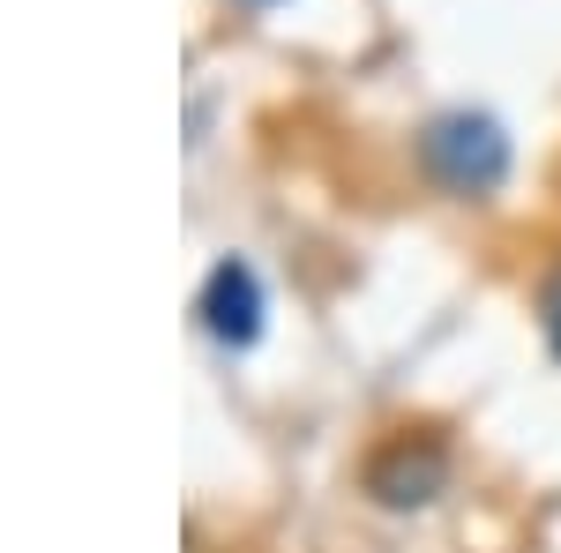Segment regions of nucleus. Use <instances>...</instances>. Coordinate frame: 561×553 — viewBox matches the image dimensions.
<instances>
[{
    "instance_id": "4",
    "label": "nucleus",
    "mask_w": 561,
    "mask_h": 553,
    "mask_svg": "<svg viewBox=\"0 0 561 553\" xmlns=\"http://www.w3.org/2000/svg\"><path fill=\"white\" fill-rule=\"evenodd\" d=\"M539 314H547V344L561 352V269L547 277V292H539Z\"/></svg>"
},
{
    "instance_id": "1",
    "label": "nucleus",
    "mask_w": 561,
    "mask_h": 553,
    "mask_svg": "<svg viewBox=\"0 0 561 553\" xmlns=\"http://www.w3.org/2000/svg\"><path fill=\"white\" fill-rule=\"evenodd\" d=\"M420 172L457 203H486L510 180V128L494 113H472V105L434 113L420 128Z\"/></svg>"
},
{
    "instance_id": "2",
    "label": "nucleus",
    "mask_w": 561,
    "mask_h": 553,
    "mask_svg": "<svg viewBox=\"0 0 561 553\" xmlns=\"http://www.w3.org/2000/svg\"><path fill=\"white\" fill-rule=\"evenodd\" d=\"M195 314H203V330H210L225 352H248V344L262 337V314H270V292H262L255 262L217 255L210 277H203V292H195Z\"/></svg>"
},
{
    "instance_id": "3",
    "label": "nucleus",
    "mask_w": 561,
    "mask_h": 553,
    "mask_svg": "<svg viewBox=\"0 0 561 553\" xmlns=\"http://www.w3.org/2000/svg\"><path fill=\"white\" fill-rule=\"evenodd\" d=\"M442 486H449V449H442V441L397 434V441H382V449L367 457V494H375L382 509H427Z\"/></svg>"
},
{
    "instance_id": "5",
    "label": "nucleus",
    "mask_w": 561,
    "mask_h": 553,
    "mask_svg": "<svg viewBox=\"0 0 561 553\" xmlns=\"http://www.w3.org/2000/svg\"><path fill=\"white\" fill-rule=\"evenodd\" d=\"M240 8H255V15H262V8H285V0H240Z\"/></svg>"
}]
</instances>
